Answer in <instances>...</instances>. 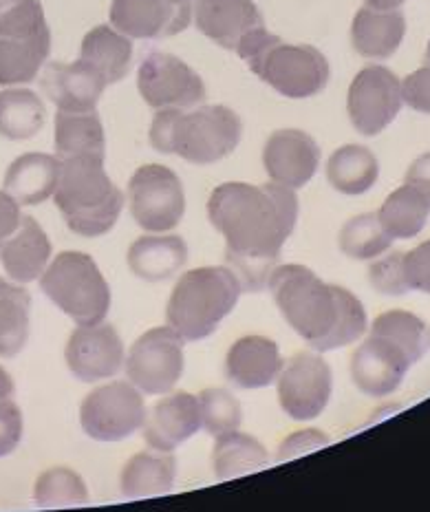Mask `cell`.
Listing matches in <instances>:
<instances>
[{"instance_id": "obj_53", "label": "cell", "mask_w": 430, "mask_h": 512, "mask_svg": "<svg viewBox=\"0 0 430 512\" xmlns=\"http://www.w3.org/2000/svg\"><path fill=\"white\" fill-rule=\"evenodd\" d=\"M428 343H430V336H428Z\"/></svg>"}, {"instance_id": "obj_16", "label": "cell", "mask_w": 430, "mask_h": 512, "mask_svg": "<svg viewBox=\"0 0 430 512\" xmlns=\"http://www.w3.org/2000/svg\"><path fill=\"white\" fill-rule=\"evenodd\" d=\"M64 360L80 382L106 380L124 365V343L113 325H80L69 338Z\"/></svg>"}, {"instance_id": "obj_38", "label": "cell", "mask_w": 430, "mask_h": 512, "mask_svg": "<svg viewBox=\"0 0 430 512\" xmlns=\"http://www.w3.org/2000/svg\"><path fill=\"white\" fill-rule=\"evenodd\" d=\"M199 409H201V426L212 437H219L230 431H239V426L243 422L241 402L236 400L228 389L201 391Z\"/></svg>"}, {"instance_id": "obj_5", "label": "cell", "mask_w": 430, "mask_h": 512, "mask_svg": "<svg viewBox=\"0 0 430 512\" xmlns=\"http://www.w3.org/2000/svg\"><path fill=\"white\" fill-rule=\"evenodd\" d=\"M243 285L230 268H197L175 283L166 318L184 340H203L239 303Z\"/></svg>"}, {"instance_id": "obj_30", "label": "cell", "mask_w": 430, "mask_h": 512, "mask_svg": "<svg viewBox=\"0 0 430 512\" xmlns=\"http://www.w3.org/2000/svg\"><path fill=\"white\" fill-rule=\"evenodd\" d=\"M56 155L58 159L69 157H106V137L100 115L89 113H67L56 115Z\"/></svg>"}, {"instance_id": "obj_51", "label": "cell", "mask_w": 430, "mask_h": 512, "mask_svg": "<svg viewBox=\"0 0 430 512\" xmlns=\"http://www.w3.org/2000/svg\"><path fill=\"white\" fill-rule=\"evenodd\" d=\"M426 64H430V42H428V49H426Z\"/></svg>"}, {"instance_id": "obj_46", "label": "cell", "mask_w": 430, "mask_h": 512, "mask_svg": "<svg viewBox=\"0 0 430 512\" xmlns=\"http://www.w3.org/2000/svg\"><path fill=\"white\" fill-rule=\"evenodd\" d=\"M406 184L419 188L430 201V153L417 157L406 173Z\"/></svg>"}, {"instance_id": "obj_21", "label": "cell", "mask_w": 430, "mask_h": 512, "mask_svg": "<svg viewBox=\"0 0 430 512\" xmlns=\"http://www.w3.org/2000/svg\"><path fill=\"white\" fill-rule=\"evenodd\" d=\"M281 369V351L274 340L265 336H245L236 340L225 356V376L239 389L270 387Z\"/></svg>"}, {"instance_id": "obj_33", "label": "cell", "mask_w": 430, "mask_h": 512, "mask_svg": "<svg viewBox=\"0 0 430 512\" xmlns=\"http://www.w3.org/2000/svg\"><path fill=\"white\" fill-rule=\"evenodd\" d=\"M47 111L38 93L29 89L0 91V135L23 142L36 137L45 126Z\"/></svg>"}, {"instance_id": "obj_44", "label": "cell", "mask_w": 430, "mask_h": 512, "mask_svg": "<svg viewBox=\"0 0 430 512\" xmlns=\"http://www.w3.org/2000/svg\"><path fill=\"white\" fill-rule=\"evenodd\" d=\"M329 444V437L322 435L316 429H309V431H296L294 435H289L287 440L278 448V455H276V462H289V460H296V457L305 455V453H314L316 448H322Z\"/></svg>"}, {"instance_id": "obj_29", "label": "cell", "mask_w": 430, "mask_h": 512, "mask_svg": "<svg viewBox=\"0 0 430 512\" xmlns=\"http://www.w3.org/2000/svg\"><path fill=\"white\" fill-rule=\"evenodd\" d=\"M380 177V164L367 146L349 144L338 148L327 162V179L333 190L358 197L369 192Z\"/></svg>"}, {"instance_id": "obj_10", "label": "cell", "mask_w": 430, "mask_h": 512, "mask_svg": "<svg viewBox=\"0 0 430 512\" xmlns=\"http://www.w3.org/2000/svg\"><path fill=\"white\" fill-rule=\"evenodd\" d=\"M146 404L131 382H111L93 389L80 407V424L91 440L122 442L142 429Z\"/></svg>"}, {"instance_id": "obj_25", "label": "cell", "mask_w": 430, "mask_h": 512, "mask_svg": "<svg viewBox=\"0 0 430 512\" xmlns=\"http://www.w3.org/2000/svg\"><path fill=\"white\" fill-rule=\"evenodd\" d=\"M188 263V245L181 237H142L128 250V268L137 279L161 283Z\"/></svg>"}, {"instance_id": "obj_32", "label": "cell", "mask_w": 430, "mask_h": 512, "mask_svg": "<svg viewBox=\"0 0 430 512\" xmlns=\"http://www.w3.org/2000/svg\"><path fill=\"white\" fill-rule=\"evenodd\" d=\"M430 201L419 188L404 184L391 192L382 204L378 219L391 239H413L426 228Z\"/></svg>"}, {"instance_id": "obj_28", "label": "cell", "mask_w": 430, "mask_h": 512, "mask_svg": "<svg viewBox=\"0 0 430 512\" xmlns=\"http://www.w3.org/2000/svg\"><path fill=\"white\" fill-rule=\"evenodd\" d=\"M51 51V31L36 36H0V84H29Z\"/></svg>"}, {"instance_id": "obj_41", "label": "cell", "mask_w": 430, "mask_h": 512, "mask_svg": "<svg viewBox=\"0 0 430 512\" xmlns=\"http://www.w3.org/2000/svg\"><path fill=\"white\" fill-rule=\"evenodd\" d=\"M23 413L9 398H0V457L12 455L23 440Z\"/></svg>"}, {"instance_id": "obj_8", "label": "cell", "mask_w": 430, "mask_h": 512, "mask_svg": "<svg viewBox=\"0 0 430 512\" xmlns=\"http://www.w3.org/2000/svg\"><path fill=\"white\" fill-rule=\"evenodd\" d=\"M135 223L146 232L175 230L186 215V192L175 170L161 164L137 168L128 184Z\"/></svg>"}, {"instance_id": "obj_2", "label": "cell", "mask_w": 430, "mask_h": 512, "mask_svg": "<svg viewBox=\"0 0 430 512\" xmlns=\"http://www.w3.org/2000/svg\"><path fill=\"white\" fill-rule=\"evenodd\" d=\"M267 287L283 318L316 351L353 345L367 332V312L358 296L320 281L305 265L274 268Z\"/></svg>"}, {"instance_id": "obj_47", "label": "cell", "mask_w": 430, "mask_h": 512, "mask_svg": "<svg viewBox=\"0 0 430 512\" xmlns=\"http://www.w3.org/2000/svg\"><path fill=\"white\" fill-rule=\"evenodd\" d=\"M14 391H16V387H14L12 376H9V373L0 367V398H12Z\"/></svg>"}, {"instance_id": "obj_22", "label": "cell", "mask_w": 430, "mask_h": 512, "mask_svg": "<svg viewBox=\"0 0 430 512\" xmlns=\"http://www.w3.org/2000/svg\"><path fill=\"white\" fill-rule=\"evenodd\" d=\"M51 259V241L34 217L20 219L18 230L0 248V263L16 283H31L47 270Z\"/></svg>"}, {"instance_id": "obj_3", "label": "cell", "mask_w": 430, "mask_h": 512, "mask_svg": "<svg viewBox=\"0 0 430 512\" xmlns=\"http://www.w3.org/2000/svg\"><path fill=\"white\" fill-rule=\"evenodd\" d=\"M241 117L228 106L161 109L150 126V144L164 155H177L190 164L210 166L232 155L241 142Z\"/></svg>"}, {"instance_id": "obj_13", "label": "cell", "mask_w": 430, "mask_h": 512, "mask_svg": "<svg viewBox=\"0 0 430 512\" xmlns=\"http://www.w3.org/2000/svg\"><path fill=\"white\" fill-rule=\"evenodd\" d=\"M278 402L296 422L314 420L327 409L333 389V373L316 354H296L278 373Z\"/></svg>"}, {"instance_id": "obj_15", "label": "cell", "mask_w": 430, "mask_h": 512, "mask_svg": "<svg viewBox=\"0 0 430 512\" xmlns=\"http://www.w3.org/2000/svg\"><path fill=\"white\" fill-rule=\"evenodd\" d=\"M195 23L203 36L239 56L267 31L252 0H197Z\"/></svg>"}, {"instance_id": "obj_20", "label": "cell", "mask_w": 430, "mask_h": 512, "mask_svg": "<svg viewBox=\"0 0 430 512\" xmlns=\"http://www.w3.org/2000/svg\"><path fill=\"white\" fill-rule=\"evenodd\" d=\"M142 429L144 442L153 451L172 453L179 444L188 442L201 429L199 398L186 391H177L159 400L150 409Z\"/></svg>"}, {"instance_id": "obj_49", "label": "cell", "mask_w": 430, "mask_h": 512, "mask_svg": "<svg viewBox=\"0 0 430 512\" xmlns=\"http://www.w3.org/2000/svg\"><path fill=\"white\" fill-rule=\"evenodd\" d=\"M168 5H172V7H179V9H188V12H192V9H195V3L197 0H166Z\"/></svg>"}, {"instance_id": "obj_9", "label": "cell", "mask_w": 430, "mask_h": 512, "mask_svg": "<svg viewBox=\"0 0 430 512\" xmlns=\"http://www.w3.org/2000/svg\"><path fill=\"white\" fill-rule=\"evenodd\" d=\"M124 362L128 382L148 396H164L184 376V338L170 325L155 327L135 340Z\"/></svg>"}, {"instance_id": "obj_39", "label": "cell", "mask_w": 430, "mask_h": 512, "mask_svg": "<svg viewBox=\"0 0 430 512\" xmlns=\"http://www.w3.org/2000/svg\"><path fill=\"white\" fill-rule=\"evenodd\" d=\"M49 31L38 0H14L0 9V36H36Z\"/></svg>"}, {"instance_id": "obj_42", "label": "cell", "mask_w": 430, "mask_h": 512, "mask_svg": "<svg viewBox=\"0 0 430 512\" xmlns=\"http://www.w3.org/2000/svg\"><path fill=\"white\" fill-rule=\"evenodd\" d=\"M402 265L408 290L430 294V239L406 252Z\"/></svg>"}, {"instance_id": "obj_37", "label": "cell", "mask_w": 430, "mask_h": 512, "mask_svg": "<svg viewBox=\"0 0 430 512\" xmlns=\"http://www.w3.org/2000/svg\"><path fill=\"white\" fill-rule=\"evenodd\" d=\"M371 329L400 343L411 354L413 362L422 360L430 347L424 320L411 312H404V309H391V312L380 314L373 320Z\"/></svg>"}, {"instance_id": "obj_43", "label": "cell", "mask_w": 430, "mask_h": 512, "mask_svg": "<svg viewBox=\"0 0 430 512\" xmlns=\"http://www.w3.org/2000/svg\"><path fill=\"white\" fill-rule=\"evenodd\" d=\"M402 100L417 113L430 115V64L413 71L402 82Z\"/></svg>"}, {"instance_id": "obj_24", "label": "cell", "mask_w": 430, "mask_h": 512, "mask_svg": "<svg viewBox=\"0 0 430 512\" xmlns=\"http://www.w3.org/2000/svg\"><path fill=\"white\" fill-rule=\"evenodd\" d=\"M60 177V159L45 153L20 155L7 168L5 192L20 206H38L56 192Z\"/></svg>"}, {"instance_id": "obj_18", "label": "cell", "mask_w": 430, "mask_h": 512, "mask_svg": "<svg viewBox=\"0 0 430 512\" xmlns=\"http://www.w3.org/2000/svg\"><path fill=\"white\" fill-rule=\"evenodd\" d=\"M40 87L60 111L89 113L95 111L109 84L91 64L78 60L71 64L49 62L42 71Z\"/></svg>"}, {"instance_id": "obj_50", "label": "cell", "mask_w": 430, "mask_h": 512, "mask_svg": "<svg viewBox=\"0 0 430 512\" xmlns=\"http://www.w3.org/2000/svg\"><path fill=\"white\" fill-rule=\"evenodd\" d=\"M12 3H14V0H0V9L7 7V5H12Z\"/></svg>"}, {"instance_id": "obj_11", "label": "cell", "mask_w": 430, "mask_h": 512, "mask_svg": "<svg viewBox=\"0 0 430 512\" xmlns=\"http://www.w3.org/2000/svg\"><path fill=\"white\" fill-rule=\"evenodd\" d=\"M137 89L150 109H192L206 100V84L184 60L150 51L139 62Z\"/></svg>"}, {"instance_id": "obj_19", "label": "cell", "mask_w": 430, "mask_h": 512, "mask_svg": "<svg viewBox=\"0 0 430 512\" xmlns=\"http://www.w3.org/2000/svg\"><path fill=\"white\" fill-rule=\"evenodd\" d=\"M109 18L128 38L155 40L181 34L190 25L192 12L172 7L166 0H113Z\"/></svg>"}, {"instance_id": "obj_48", "label": "cell", "mask_w": 430, "mask_h": 512, "mask_svg": "<svg viewBox=\"0 0 430 512\" xmlns=\"http://www.w3.org/2000/svg\"><path fill=\"white\" fill-rule=\"evenodd\" d=\"M404 3L406 0H367V5L373 9H397Z\"/></svg>"}, {"instance_id": "obj_40", "label": "cell", "mask_w": 430, "mask_h": 512, "mask_svg": "<svg viewBox=\"0 0 430 512\" xmlns=\"http://www.w3.org/2000/svg\"><path fill=\"white\" fill-rule=\"evenodd\" d=\"M404 252H391L382 256L369 268V283L375 292L384 296H404L408 285L404 279Z\"/></svg>"}, {"instance_id": "obj_35", "label": "cell", "mask_w": 430, "mask_h": 512, "mask_svg": "<svg viewBox=\"0 0 430 512\" xmlns=\"http://www.w3.org/2000/svg\"><path fill=\"white\" fill-rule=\"evenodd\" d=\"M391 243L393 239L382 228L375 212L349 219L340 230V250L356 261L378 259L391 248Z\"/></svg>"}, {"instance_id": "obj_26", "label": "cell", "mask_w": 430, "mask_h": 512, "mask_svg": "<svg viewBox=\"0 0 430 512\" xmlns=\"http://www.w3.org/2000/svg\"><path fill=\"white\" fill-rule=\"evenodd\" d=\"M80 60L100 73L106 84H115L128 76L133 64V42L115 27H93L82 40Z\"/></svg>"}, {"instance_id": "obj_1", "label": "cell", "mask_w": 430, "mask_h": 512, "mask_svg": "<svg viewBox=\"0 0 430 512\" xmlns=\"http://www.w3.org/2000/svg\"><path fill=\"white\" fill-rule=\"evenodd\" d=\"M208 217L225 239V261L243 292L258 294L281 259L298 221V197L278 184L230 181L212 190Z\"/></svg>"}, {"instance_id": "obj_23", "label": "cell", "mask_w": 430, "mask_h": 512, "mask_svg": "<svg viewBox=\"0 0 430 512\" xmlns=\"http://www.w3.org/2000/svg\"><path fill=\"white\" fill-rule=\"evenodd\" d=\"M406 34L404 14L397 9L362 7L353 18L351 45L362 58L386 60L400 49Z\"/></svg>"}, {"instance_id": "obj_7", "label": "cell", "mask_w": 430, "mask_h": 512, "mask_svg": "<svg viewBox=\"0 0 430 512\" xmlns=\"http://www.w3.org/2000/svg\"><path fill=\"white\" fill-rule=\"evenodd\" d=\"M252 73L285 98L305 100L325 91L329 62L311 45H287L270 34L245 60Z\"/></svg>"}, {"instance_id": "obj_4", "label": "cell", "mask_w": 430, "mask_h": 512, "mask_svg": "<svg viewBox=\"0 0 430 512\" xmlns=\"http://www.w3.org/2000/svg\"><path fill=\"white\" fill-rule=\"evenodd\" d=\"M53 199L67 228L89 239L111 232L124 208V192L106 175L104 159L86 155L60 159Z\"/></svg>"}, {"instance_id": "obj_27", "label": "cell", "mask_w": 430, "mask_h": 512, "mask_svg": "<svg viewBox=\"0 0 430 512\" xmlns=\"http://www.w3.org/2000/svg\"><path fill=\"white\" fill-rule=\"evenodd\" d=\"M177 460L170 453H137L126 462L120 486L126 499L166 495L175 486Z\"/></svg>"}, {"instance_id": "obj_36", "label": "cell", "mask_w": 430, "mask_h": 512, "mask_svg": "<svg viewBox=\"0 0 430 512\" xmlns=\"http://www.w3.org/2000/svg\"><path fill=\"white\" fill-rule=\"evenodd\" d=\"M34 499L40 508H75L89 504V488L71 468H51L36 482Z\"/></svg>"}, {"instance_id": "obj_45", "label": "cell", "mask_w": 430, "mask_h": 512, "mask_svg": "<svg viewBox=\"0 0 430 512\" xmlns=\"http://www.w3.org/2000/svg\"><path fill=\"white\" fill-rule=\"evenodd\" d=\"M20 219H23V215H20L18 201L9 192L0 190V248L18 230Z\"/></svg>"}, {"instance_id": "obj_31", "label": "cell", "mask_w": 430, "mask_h": 512, "mask_svg": "<svg viewBox=\"0 0 430 512\" xmlns=\"http://www.w3.org/2000/svg\"><path fill=\"white\" fill-rule=\"evenodd\" d=\"M270 464L265 446L252 435L230 431L217 437L212 448V471L219 482L261 471Z\"/></svg>"}, {"instance_id": "obj_6", "label": "cell", "mask_w": 430, "mask_h": 512, "mask_svg": "<svg viewBox=\"0 0 430 512\" xmlns=\"http://www.w3.org/2000/svg\"><path fill=\"white\" fill-rule=\"evenodd\" d=\"M40 290L78 325H100L109 316L111 287L93 256L62 252L40 276Z\"/></svg>"}, {"instance_id": "obj_17", "label": "cell", "mask_w": 430, "mask_h": 512, "mask_svg": "<svg viewBox=\"0 0 430 512\" xmlns=\"http://www.w3.org/2000/svg\"><path fill=\"white\" fill-rule=\"evenodd\" d=\"M265 173L278 186L298 190L307 186L320 166L316 140L298 128H283L270 135L263 148Z\"/></svg>"}, {"instance_id": "obj_12", "label": "cell", "mask_w": 430, "mask_h": 512, "mask_svg": "<svg viewBox=\"0 0 430 512\" xmlns=\"http://www.w3.org/2000/svg\"><path fill=\"white\" fill-rule=\"evenodd\" d=\"M402 82L391 69L371 64L353 78L347 111L353 128L364 137L380 135L402 109Z\"/></svg>"}, {"instance_id": "obj_34", "label": "cell", "mask_w": 430, "mask_h": 512, "mask_svg": "<svg viewBox=\"0 0 430 512\" xmlns=\"http://www.w3.org/2000/svg\"><path fill=\"white\" fill-rule=\"evenodd\" d=\"M31 296L23 287L0 285V358H14L29 340Z\"/></svg>"}, {"instance_id": "obj_52", "label": "cell", "mask_w": 430, "mask_h": 512, "mask_svg": "<svg viewBox=\"0 0 430 512\" xmlns=\"http://www.w3.org/2000/svg\"><path fill=\"white\" fill-rule=\"evenodd\" d=\"M0 285H3V279H0Z\"/></svg>"}, {"instance_id": "obj_14", "label": "cell", "mask_w": 430, "mask_h": 512, "mask_svg": "<svg viewBox=\"0 0 430 512\" xmlns=\"http://www.w3.org/2000/svg\"><path fill=\"white\" fill-rule=\"evenodd\" d=\"M413 365L411 354L400 343L371 329V336L351 356V380L364 396L386 398L400 389Z\"/></svg>"}]
</instances>
